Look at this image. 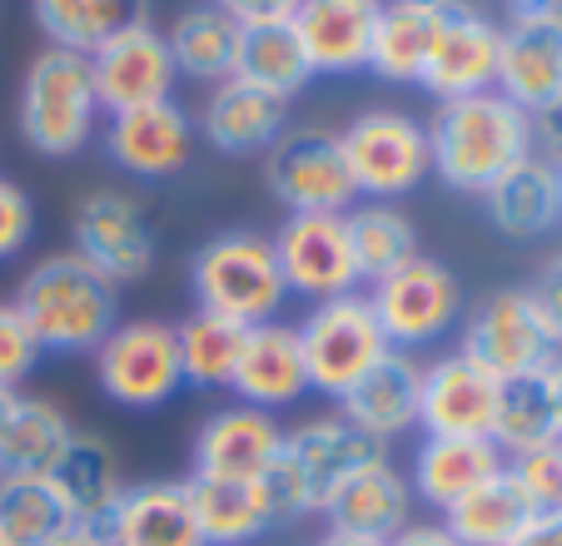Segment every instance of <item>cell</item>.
<instances>
[{"instance_id": "obj_14", "label": "cell", "mask_w": 562, "mask_h": 546, "mask_svg": "<svg viewBox=\"0 0 562 546\" xmlns=\"http://www.w3.org/2000/svg\"><path fill=\"white\" fill-rule=\"evenodd\" d=\"M86 60H90V80H95L100 115H120V110L170 100L175 80H180L170 41H165V31H159L155 21L105 41L95 55H86Z\"/></svg>"}, {"instance_id": "obj_4", "label": "cell", "mask_w": 562, "mask_h": 546, "mask_svg": "<svg viewBox=\"0 0 562 546\" xmlns=\"http://www.w3.org/2000/svg\"><path fill=\"white\" fill-rule=\"evenodd\" d=\"M190 288L200 308L224 314L245 328L279 318V308L289 298L274 243L255 229H224L214 239H204L190 259Z\"/></svg>"}, {"instance_id": "obj_29", "label": "cell", "mask_w": 562, "mask_h": 546, "mask_svg": "<svg viewBox=\"0 0 562 546\" xmlns=\"http://www.w3.org/2000/svg\"><path fill=\"white\" fill-rule=\"evenodd\" d=\"M438 15H443V0H383L369 45V70L389 84H418Z\"/></svg>"}, {"instance_id": "obj_54", "label": "cell", "mask_w": 562, "mask_h": 546, "mask_svg": "<svg viewBox=\"0 0 562 546\" xmlns=\"http://www.w3.org/2000/svg\"><path fill=\"white\" fill-rule=\"evenodd\" d=\"M0 546H5V542H0Z\"/></svg>"}, {"instance_id": "obj_8", "label": "cell", "mask_w": 562, "mask_h": 546, "mask_svg": "<svg viewBox=\"0 0 562 546\" xmlns=\"http://www.w3.org/2000/svg\"><path fill=\"white\" fill-rule=\"evenodd\" d=\"M344 159H349L353 190L389 204L398 194H414L434 174L428 155V129L404 110H363L339 135Z\"/></svg>"}, {"instance_id": "obj_12", "label": "cell", "mask_w": 562, "mask_h": 546, "mask_svg": "<svg viewBox=\"0 0 562 546\" xmlns=\"http://www.w3.org/2000/svg\"><path fill=\"white\" fill-rule=\"evenodd\" d=\"M493 80H498V25L473 0H443L418 84L443 105V100L483 95L493 90Z\"/></svg>"}, {"instance_id": "obj_10", "label": "cell", "mask_w": 562, "mask_h": 546, "mask_svg": "<svg viewBox=\"0 0 562 546\" xmlns=\"http://www.w3.org/2000/svg\"><path fill=\"white\" fill-rule=\"evenodd\" d=\"M265 179L289 214H349L359 200L344 145L329 129H284L265 159Z\"/></svg>"}, {"instance_id": "obj_11", "label": "cell", "mask_w": 562, "mask_h": 546, "mask_svg": "<svg viewBox=\"0 0 562 546\" xmlns=\"http://www.w3.org/2000/svg\"><path fill=\"white\" fill-rule=\"evenodd\" d=\"M274 259L284 273V288L308 304L359 294V263H353L349 219L344 214H289L274 234Z\"/></svg>"}, {"instance_id": "obj_19", "label": "cell", "mask_w": 562, "mask_h": 546, "mask_svg": "<svg viewBox=\"0 0 562 546\" xmlns=\"http://www.w3.org/2000/svg\"><path fill=\"white\" fill-rule=\"evenodd\" d=\"M383 0H299L289 25L308 55L314 75H353L369 70V45Z\"/></svg>"}, {"instance_id": "obj_3", "label": "cell", "mask_w": 562, "mask_h": 546, "mask_svg": "<svg viewBox=\"0 0 562 546\" xmlns=\"http://www.w3.org/2000/svg\"><path fill=\"white\" fill-rule=\"evenodd\" d=\"M21 139L45 159H70L90 145L100 120L90 60L75 50L45 45L21 75V100H15Z\"/></svg>"}, {"instance_id": "obj_51", "label": "cell", "mask_w": 562, "mask_h": 546, "mask_svg": "<svg viewBox=\"0 0 562 546\" xmlns=\"http://www.w3.org/2000/svg\"><path fill=\"white\" fill-rule=\"evenodd\" d=\"M314 546H389V542H373V536H353V532H324Z\"/></svg>"}, {"instance_id": "obj_37", "label": "cell", "mask_w": 562, "mask_h": 546, "mask_svg": "<svg viewBox=\"0 0 562 546\" xmlns=\"http://www.w3.org/2000/svg\"><path fill=\"white\" fill-rule=\"evenodd\" d=\"M175 338H180L184 383H194V388H229L249 328L224 314H210V308H194L184 323H175Z\"/></svg>"}, {"instance_id": "obj_45", "label": "cell", "mask_w": 562, "mask_h": 546, "mask_svg": "<svg viewBox=\"0 0 562 546\" xmlns=\"http://www.w3.org/2000/svg\"><path fill=\"white\" fill-rule=\"evenodd\" d=\"M528 294H532V298H538L542 318H548V323H552V333H558V338H562V253H558V259H552V263H548V269H542V273H538V284H532V288H528Z\"/></svg>"}, {"instance_id": "obj_1", "label": "cell", "mask_w": 562, "mask_h": 546, "mask_svg": "<svg viewBox=\"0 0 562 546\" xmlns=\"http://www.w3.org/2000/svg\"><path fill=\"white\" fill-rule=\"evenodd\" d=\"M424 129L434 174L448 190L477 194V200L488 194L493 179H503L513 164L532 155V115L498 90L443 100Z\"/></svg>"}, {"instance_id": "obj_9", "label": "cell", "mask_w": 562, "mask_h": 546, "mask_svg": "<svg viewBox=\"0 0 562 546\" xmlns=\"http://www.w3.org/2000/svg\"><path fill=\"white\" fill-rule=\"evenodd\" d=\"M369 308H373V318H379L389 348L404 353V348L434 343V338H443L448 328L458 323V314H463V288H458L448 263L418 253V259L383 273L379 284L369 288Z\"/></svg>"}, {"instance_id": "obj_49", "label": "cell", "mask_w": 562, "mask_h": 546, "mask_svg": "<svg viewBox=\"0 0 562 546\" xmlns=\"http://www.w3.org/2000/svg\"><path fill=\"white\" fill-rule=\"evenodd\" d=\"M45 546H110V542H105V526H86V522H75V526H65L60 536H50Z\"/></svg>"}, {"instance_id": "obj_42", "label": "cell", "mask_w": 562, "mask_h": 546, "mask_svg": "<svg viewBox=\"0 0 562 546\" xmlns=\"http://www.w3.org/2000/svg\"><path fill=\"white\" fill-rule=\"evenodd\" d=\"M35 234V204L21 184L0 179V259H15V253L31 243Z\"/></svg>"}, {"instance_id": "obj_25", "label": "cell", "mask_w": 562, "mask_h": 546, "mask_svg": "<svg viewBox=\"0 0 562 546\" xmlns=\"http://www.w3.org/2000/svg\"><path fill=\"white\" fill-rule=\"evenodd\" d=\"M503 467H508V457L498 452L493 437H424L414 452V477H408V487H414L418 502L448 512L458 497L483 487L493 473H503Z\"/></svg>"}, {"instance_id": "obj_6", "label": "cell", "mask_w": 562, "mask_h": 546, "mask_svg": "<svg viewBox=\"0 0 562 546\" xmlns=\"http://www.w3.org/2000/svg\"><path fill=\"white\" fill-rule=\"evenodd\" d=\"M299 328V348H304V368H308V393L339 402L363 373L389 353L379 318L369 308V294H344L329 304H314Z\"/></svg>"}, {"instance_id": "obj_28", "label": "cell", "mask_w": 562, "mask_h": 546, "mask_svg": "<svg viewBox=\"0 0 562 546\" xmlns=\"http://www.w3.org/2000/svg\"><path fill=\"white\" fill-rule=\"evenodd\" d=\"M35 25L55 50L95 55L105 41L149 25V0H31Z\"/></svg>"}, {"instance_id": "obj_43", "label": "cell", "mask_w": 562, "mask_h": 546, "mask_svg": "<svg viewBox=\"0 0 562 546\" xmlns=\"http://www.w3.org/2000/svg\"><path fill=\"white\" fill-rule=\"evenodd\" d=\"M220 11H229L239 25H265V21H289L299 0H210Z\"/></svg>"}, {"instance_id": "obj_30", "label": "cell", "mask_w": 562, "mask_h": 546, "mask_svg": "<svg viewBox=\"0 0 562 546\" xmlns=\"http://www.w3.org/2000/svg\"><path fill=\"white\" fill-rule=\"evenodd\" d=\"M175 55V70L190 75L200 84H224L234 80V65H239V41H245V25L234 21L220 5H190V11L175 15V25L165 31Z\"/></svg>"}, {"instance_id": "obj_41", "label": "cell", "mask_w": 562, "mask_h": 546, "mask_svg": "<svg viewBox=\"0 0 562 546\" xmlns=\"http://www.w3.org/2000/svg\"><path fill=\"white\" fill-rule=\"evenodd\" d=\"M35 363H41L35 333L25 328V318L15 314V304H0V388L21 393V383L35 373Z\"/></svg>"}, {"instance_id": "obj_47", "label": "cell", "mask_w": 562, "mask_h": 546, "mask_svg": "<svg viewBox=\"0 0 562 546\" xmlns=\"http://www.w3.org/2000/svg\"><path fill=\"white\" fill-rule=\"evenodd\" d=\"M389 546H463V542H458V536L453 532H448V526L443 522H408L404 526V532H398V536H393V542Z\"/></svg>"}, {"instance_id": "obj_53", "label": "cell", "mask_w": 562, "mask_h": 546, "mask_svg": "<svg viewBox=\"0 0 562 546\" xmlns=\"http://www.w3.org/2000/svg\"><path fill=\"white\" fill-rule=\"evenodd\" d=\"M558 204H562V164H558Z\"/></svg>"}, {"instance_id": "obj_38", "label": "cell", "mask_w": 562, "mask_h": 546, "mask_svg": "<svg viewBox=\"0 0 562 546\" xmlns=\"http://www.w3.org/2000/svg\"><path fill=\"white\" fill-rule=\"evenodd\" d=\"M349 243H353V263H359V284H379L383 273L404 269L408 259H418V229L404 209L393 204H363L349 209Z\"/></svg>"}, {"instance_id": "obj_44", "label": "cell", "mask_w": 562, "mask_h": 546, "mask_svg": "<svg viewBox=\"0 0 562 546\" xmlns=\"http://www.w3.org/2000/svg\"><path fill=\"white\" fill-rule=\"evenodd\" d=\"M532 155L562 164V100L548 110H532Z\"/></svg>"}, {"instance_id": "obj_21", "label": "cell", "mask_w": 562, "mask_h": 546, "mask_svg": "<svg viewBox=\"0 0 562 546\" xmlns=\"http://www.w3.org/2000/svg\"><path fill=\"white\" fill-rule=\"evenodd\" d=\"M110 546H210L200 532V516L190 502V482H135L105 516Z\"/></svg>"}, {"instance_id": "obj_24", "label": "cell", "mask_w": 562, "mask_h": 546, "mask_svg": "<svg viewBox=\"0 0 562 546\" xmlns=\"http://www.w3.org/2000/svg\"><path fill=\"white\" fill-rule=\"evenodd\" d=\"M418 388H424V368H418L408 353L389 348L339 398V412L353 428H363L369 437H379L383 447H389V437L418 428Z\"/></svg>"}, {"instance_id": "obj_31", "label": "cell", "mask_w": 562, "mask_h": 546, "mask_svg": "<svg viewBox=\"0 0 562 546\" xmlns=\"http://www.w3.org/2000/svg\"><path fill=\"white\" fill-rule=\"evenodd\" d=\"M75 442V422L60 402L25 398L15 402V422L0 442V477H55Z\"/></svg>"}, {"instance_id": "obj_32", "label": "cell", "mask_w": 562, "mask_h": 546, "mask_svg": "<svg viewBox=\"0 0 562 546\" xmlns=\"http://www.w3.org/2000/svg\"><path fill=\"white\" fill-rule=\"evenodd\" d=\"M532 516H538V507L522 497V487L513 482V473L503 467V473H493L483 487L458 497L443 512V526L463 546H513Z\"/></svg>"}, {"instance_id": "obj_22", "label": "cell", "mask_w": 562, "mask_h": 546, "mask_svg": "<svg viewBox=\"0 0 562 546\" xmlns=\"http://www.w3.org/2000/svg\"><path fill=\"white\" fill-rule=\"evenodd\" d=\"M234 398L249 402V408L279 412L289 402H299L308 393V368H304V348H299V328L294 323H269L249 328L245 353H239V368L229 378Z\"/></svg>"}, {"instance_id": "obj_50", "label": "cell", "mask_w": 562, "mask_h": 546, "mask_svg": "<svg viewBox=\"0 0 562 546\" xmlns=\"http://www.w3.org/2000/svg\"><path fill=\"white\" fill-rule=\"evenodd\" d=\"M538 378H542V393H548V408H552V418H558V432H562V353L552 357V363L538 373Z\"/></svg>"}, {"instance_id": "obj_20", "label": "cell", "mask_w": 562, "mask_h": 546, "mask_svg": "<svg viewBox=\"0 0 562 546\" xmlns=\"http://www.w3.org/2000/svg\"><path fill=\"white\" fill-rule=\"evenodd\" d=\"M498 95L513 105L548 110L562 100V15L552 21H508L498 25Z\"/></svg>"}, {"instance_id": "obj_18", "label": "cell", "mask_w": 562, "mask_h": 546, "mask_svg": "<svg viewBox=\"0 0 562 546\" xmlns=\"http://www.w3.org/2000/svg\"><path fill=\"white\" fill-rule=\"evenodd\" d=\"M105 149L125 174L170 179V174H180L194 155V120L184 115L175 100L120 110L105 125Z\"/></svg>"}, {"instance_id": "obj_5", "label": "cell", "mask_w": 562, "mask_h": 546, "mask_svg": "<svg viewBox=\"0 0 562 546\" xmlns=\"http://www.w3.org/2000/svg\"><path fill=\"white\" fill-rule=\"evenodd\" d=\"M458 353L477 363L493 383H513L548 368L562 353V338L552 333V323L542 318L538 298L528 288H498L473 308Z\"/></svg>"}, {"instance_id": "obj_27", "label": "cell", "mask_w": 562, "mask_h": 546, "mask_svg": "<svg viewBox=\"0 0 562 546\" xmlns=\"http://www.w3.org/2000/svg\"><path fill=\"white\" fill-rule=\"evenodd\" d=\"M493 229L503 239H538L552 224H562L558 204V164H548L542 155H528L522 164H513L503 179H493L483 194Z\"/></svg>"}, {"instance_id": "obj_48", "label": "cell", "mask_w": 562, "mask_h": 546, "mask_svg": "<svg viewBox=\"0 0 562 546\" xmlns=\"http://www.w3.org/2000/svg\"><path fill=\"white\" fill-rule=\"evenodd\" d=\"M508 21H552L562 15V0H503Z\"/></svg>"}, {"instance_id": "obj_16", "label": "cell", "mask_w": 562, "mask_h": 546, "mask_svg": "<svg viewBox=\"0 0 562 546\" xmlns=\"http://www.w3.org/2000/svg\"><path fill=\"white\" fill-rule=\"evenodd\" d=\"M279 452H284V422L274 412L229 402L210 412L194 437V477H229V482H259Z\"/></svg>"}, {"instance_id": "obj_46", "label": "cell", "mask_w": 562, "mask_h": 546, "mask_svg": "<svg viewBox=\"0 0 562 546\" xmlns=\"http://www.w3.org/2000/svg\"><path fill=\"white\" fill-rule=\"evenodd\" d=\"M513 546H562V507H558V512H538L518 532V542H513Z\"/></svg>"}, {"instance_id": "obj_26", "label": "cell", "mask_w": 562, "mask_h": 546, "mask_svg": "<svg viewBox=\"0 0 562 546\" xmlns=\"http://www.w3.org/2000/svg\"><path fill=\"white\" fill-rule=\"evenodd\" d=\"M200 129L220 155H259V149H274L289 129V100L265 95L245 80H224L214 84Z\"/></svg>"}, {"instance_id": "obj_33", "label": "cell", "mask_w": 562, "mask_h": 546, "mask_svg": "<svg viewBox=\"0 0 562 546\" xmlns=\"http://www.w3.org/2000/svg\"><path fill=\"white\" fill-rule=\"evenodd\" d=\"M55 482H60V492L70 497L75 522H86V526H105V516L115 512V502L125 497L120 457L100 432H75V442H70V452H65Z\"/></svg>"}, {"instance_id": "obj_23", "label": "cell", "mask_w": 562, "mask_h": 546, "mask_svg": "<svg viewBox=\"0 0 562 546\" xmlns=\"http://www.w3.org/2000/svg\"><path fill=\"white\" fill-rule=\"evenodd\" d=\"M408 512H414V487H408V477L398 473L389 457L359 467V473L334 487V497L324 502L329 532L373 536V542H393V536L408 526Z\"/></svg>"}, {"instance_id": "obj_2", "label": "cell", "mask_w": 562, "mask_h": 546, "mask_svg": "<svg viewBox=\"0 0 562 546\" xmlns=\"http://www.w3.org/2000/svg\"><path fill=\"white\" fill-rule=\"evenodd\" d=\"M15 314L41 353H95L120 323V288L100 278L80 253H50L15 288Z\"/></svg>"}, {"instance_id": "obj_39", "label": "cell", "mask_w": 562, "mask_h": 546, "mask_svg": "<svg viewBox=\"0 0 562 546\" xmlns=\"http://www.w3.org/2000/svg\"><path fill=\"white\" fill-rule=\"evenodd\" d=\"M493 442H498L503 457H518V452H532L542 442H562L558 418L548 408V393H542V378H513L498 388V412H493Z\"/></svg>"}, {"instance_id": "obj_7", "label": "cell", "mask_w": 562, "mask_h": 546, "mask_svg": "<svg viewBox=\"0 0 562 546\" xmlns=\"http://www.w3.org/2000/svg\"><path fill=\"white\" fill-rule=\"evenodd\" d=\"M95 383L120 408H165L184 388L180 373V338L165 318H130L115 323L110 338L95 348Z\"/></svg>"}, {"instance_id": "obj_52", "label": "cell", "mask_w": 562, "mask_h": 546, "mask_svg": "<svg viewBox=\"0 0 562 546\" xmlns=\"http://www.w3.org/2000/svg\"><path fill=\"white\" fill-rule=\"evenodd\" d=\"M15 402H21V393L0 388V442H5V432H11V422H15Z\"/></svg>"}, {"instance_id": "obj_40", "label": "cell", "mask_w": 562, "mask_h": 546, "mask_svg": "<svg viewBox=\"0 0 562 546\" xmlns=\"http://www.w3.org/2000/svg\"><path fill=\"white\" fill-rule=\"evenodd\" d=\"M508 473L538 512H558L562 507V442H542V447L508 457Z\"/></svg>"}, {"instance_id": "obj_35", "label": "cell", "mask_w": 562, "mask_h": 546, "mask_svg": "<svg viewBox=\"0 0 562 546\" xmlns=\"http://www.w3.org/2000/svg\"><path fill=\"white\" fill-rule=\"evenodd\" d=\"M234 80L255 84L265 95L294 100L314 70H308V55L299 45L294 25L289 21H265V25H245V41H239V65H234Z\"/></svg>"}, {"instance_id": "obj_36", "label": "cell", "mask_w": 562, "mask_h": 546, "mask_svg": "<svg viewBox=\"0 0 562 546\" xmlns=\"http://www.w3.org/2000/svg\"><path fill=\"white\" fill-rule=\"evenodd\" d=\"M75 526V507L55 477H0V542L45 546Z\"/></svg>"}, {"instance_id": "obj_17", "label": "cell", "mask_w": 562, "mask_h": 546, "mask_svg": "<svg viewBox=\"0 0 562 546\" xmlns=\"http://www.w3.org/2000/svg\"><path fill=\"white\" fill-rule=\"evenodd\" d=\"M498 388L503 383H493L463 353L434 357L424 368V388H418L424 437H488L493 412H498Z\"/></svg>"}, {"instance_id": "obj_13", "label": "cell", "mask_w": 562, "mask_h": 546, "mask_svg": "<svg viewBox=\"0 0 562 546\" xmlns=\"http://www.w3.org/2000/svg\"><path fill=\"white\" fill-rule=\"evenodd\" d=\"M75 253L110 284H139L155 269V229L130 194L95 190L75 204Z\"/></svg>"}, {"instance_id": "obj_15", "label": "cell", "mask_w": 562, "mask_h": 546, "mask_svg": "<svg viewBox=\"0 0 562 546\" xmlns=\"http://www.w3.org/2000/svg\"><path fill=\"white\" fill-rule=\"evenodd\" d=\"M279 457H284V467L299 477V487H304L308 512H324L334 487L349 482L359 467L383 463L389 452H383L379 437L353 428L344 412H329V418H308L304 428L284 432V452H279Z\"/></svg>"}, {"instance_id": "obj_34", "label": "cell", "mask_w": 562, "mask_h": 546, "mask_svg": "<svg viewBox=\"0 0 562 546\" xmlns=\"http://www.w3.org/2000/svg\"><path fill=\"white\" fill-rule=\"evenodd\" d=\"M184 482L210 546H245L274 526L259 482H229V477H184Z\"/></svg>"}]
</instances>
